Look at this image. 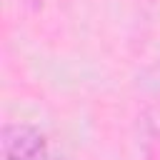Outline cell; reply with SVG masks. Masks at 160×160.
<instances>
[{"label": "cell", "instance_id": "1", "mask_svg": "<svg viewBox=\"0 0 160 160\" xmlns=\"http://www.w3.org/2000/svg\"><path fill=\"white\" fill-rule=\"evenodd\" d=\"M0 148L2 160H52L48 138L28 122H5Z\"/></svg>", "mask_w": 160, "mask_h": 160}, {"label": "cell", "instance_id": "2", "mask_svg": "<svg viewBox=\"0 0 160 160\" xmlns=\"http://www.w3.org/2000/svg\"><path fill=\"white\" fill-rule=\"evenodd\" d=\"M25 2H30V5H32V8H38V5H40V2H42V0H25Z\"/></svg>", "mask_w": 160, "mask_h": 160}]
</instances>
